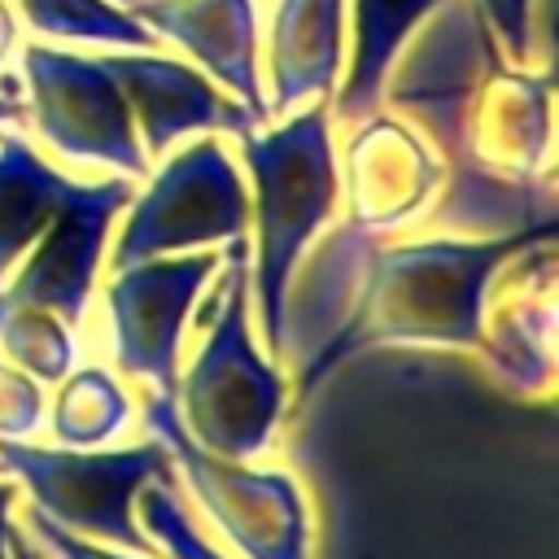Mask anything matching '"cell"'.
<instances>
[{
    "label": "cell",
    "mask_w": 559,
    "mask_h": 559,
    "mask_svg": "<svg viewBox=\"0 0 559 559\" xmlns=\"http://www.w3.org/2000/svg\"><path fill=\"white\" fill-rule=\"evenodd\" d=\"M380 96L415 114L450 162V188L428 214L432 227L485 240L555 231L550 79L502 66L472 0H441Z\"/></svg>",
    "instance_id": "1"
},
{
    "label": "cell",
    "mask_w": 559,
    "mask_h": 559,
    "mask_svg": "<svg viewBox=\"0 0 559 559\" xmlns=\"http://www.w3.org/2000/svg\"><path fill=\"white\" fill-rule=\"evenodd\" d=\"M533 240H550V231L489 240H424L389 253L367 245L349 284L341 328L319 354L306 389L336 358L384 341L485 345V284L515 249H528Z\"/></svg>",
    "instance_id": "2"
},
{
    "label": "cell",
    "mask_w": 559,
    "mask_h": 559,
    "mask_svg": "<svg viewBox=\"0 0 559 559\" xmlns=\"http://www.w3.org/2000/svg\"><path fill=\"white\" fill-rule=\"evenodd\" d=\"M258 188V306L271 362H280L284 293L301 249L336 205V157L323 109H306L275 131L240 135Z\"/></svg>",
    "instance_id": "3"
},
{
    "label": "cell",
    "mask_w": 559,
    "mask_h": 559,
    "mask_svg": "<svg viewBox=\"0 0 559 559\" xmlns=\"http://www.w3.org/2000/svg\"><path fill=\"white\" fill-rule=\"evenodd\" d=\"M245 240H227V275L223 306L210 319V336L188 367L183 384H175V411L188 437L231 463H245L266 450L271 428L284 411V376L271 358L253 349L249 314H245Z\"/></svg>",
    "instance_id": "4"
},
{
    "label": "cell",
    "mask_w": 559,
    "mask_h": 559,
    "mask_svg": "<svg viewBox=\"0 0 559 559\" xmlns=\"http://www.w3.org/2000/svg\"><path fill=\"white\" fill-rule=\"evenodd\" d=\"M0 467L31 489L35 511L66 524L70 533L118 542L131 555L157 550L135 524L140 485L170 472V454L157 437L131 450H48L26 445L22 437H0Z\"/></svg>",
    "instance_id": "5"
},
{
    "label": "cell",
    "mask_w": 559,
    "mask_h": 559,
    "mask_svg": "<svg viewBox=\"0 0 559 559\" xmlns=\"http://www.w3.org/2000/svg\"><path fill=\"white\" fill-rule=\"evenodd\" d=\"M144 424L166 445L170 467L188 480L197 502L214 515V524L236 542L249 559H310V528L306 507L284 472H249L245 463L218 459L201 450L188 428L179 424L175 397L148 393L144 397Z\"/></svg>",
    "instance_id": "6"
},
{
    "label": "cell",
    "mask_w": 559,
    "mask_h": 559,
    "mask_svg": "<svg viewBox=\"0 0 559 559\" xmlns=\"http://www.w3.org/2000/svg\"><path fill=\"white\" fill-rule=\"evenodd\" d=\"M245 223H249V197L236 175V162L227 157L223 144L201 140L153 175L148 192L135 201L114 245V271L162 253L236 240Z\"/></svg>",
    "instance_id": "7"
},
{
    "label": "cell",
    "mask_w": 559,
    "mask_h": 559,
    "mask_svg": "<svg viewBox=\"0 0 559 559\" xmlns=\"http://www.w3.org/2000/svg\"><path fill=\"white\" fill-rule=\"evenodd\" d=\"M22 74L31 87L35 127L57 153L79 157V162L118 166L131 179L144 175L148 157L135 135V118L118 83L105 74L96 57H74V52L26 44Z\"/></svg>",
    "instance_id": "8"
},
{
    "label": "cell",
    "mask_w": 559,
    "mask_h": 559,
    "mask_svg": "<svg viewBox=\"0 0 559 559\" xmlns=\"http://www.w3.org/2000/svg\"><path fill=\"white\" fill-rule=\"evenodd\" d=\"M214 266H218V253H192V258H166V262L148 258L135 266H122L105 293L118 367L135 380H148L153 393L162 397H175L183 323L201 284L214 275Z\"/></svg>",
    "instance_id": "9"
},
{
    "label": "cell",
    "mask_w": 559,
    "mask_h": 559,
    "mask_svg": "<svg viewBox=\"0 0 559 559\" xmlns=\"http://www.w3.org/2000/svg\"><path fill=\"white\" fill-rule=\"evenodd\" d=\"M131 192H135L131 179L79 183L61 205V214L48 223V231L31 245L22 275L9 288H0V310L39 306L57 314L66 328H79L96 266H100L109 218L131 201Z\"/></svg>",
    "instance_id": "10"
},
{
    "label": "cell",
    "mask_w": 559,
    "mask_h": 559,
    "mask_svg": "<svg viewBox=\"0 0 559 559\" xmlns=\"http://www.w3.org/2000/svg\"><path fill=\"white\" fill-rule=\"evenodd\" d=\"M96 61L118 83L135 127L144 131L148 153H162L170 140L201 127H218L231 135H249L258 127V118L245 105H227L214 92V83L183 61H170L144 48L131 57H96Z\"/></svg>",
    "instance_id": "11"
},
{
    "label": "cell",
    "mask_w": 559,
    "mask_h": 559,
    "mask_svg": "<svg viewBox=\"0 0 559 559\" xmlns=\"http://www.w3.org/2000/svg\"><path fill=\"white\" fill-rule=\"evenodd\" d=\"M441 183V162L424 148L406 122L367 114L349 140V218L354 227L380 236L411 218Z\"/></svg>",
    "instance_id": "12"
},
{
    "label": "cell",
    "mask_w": 559,
    "mask_h": 559,
    "mask_svg": "<svg viewBox=\"0 0 559 559\" xmlns=\"http://www.w3.org/2000/svg\"><path fill=\"white\" fill-rule=\"evenodd\" d=\"M131 17L144 22L153 35L183 44L214 79H223L245 100L258 122H266L253 0H135Z\"/></svg>",
    "instance_id": "13"
},
{
    "label": "cell",
    "mask_w": 559,
    "mask_h": 559,
    "mask_svg": "<svg viewBox=\"0 0 559 559\" xmlns=\"http://www.w3.org/2000/svg\"><path fill=\"white\" fill-rule=\"evenodd\" d=\"M341 70V0H280L271 26V114L328 96Z\"/></svg>",
    "instance_id": "14"
},
{
    "label": "cell",
    "mask_w": 559,
    "mask_h": 559,
    "mask_svg": "<svg viewBox=\"0 0 559 559\" xmlns=\"http://www.w3.org/2000/svg\"><path fill=\"white\" fill-rule=\"evenodd\" d=\"M79 183L57 175L17 135H0V284L22 253L48 231Z\"/></svg>",
    "instance_id": "15"
},
{
    "label": "cell",
    "mask_w": 559,
    "mask_h": 559,
    "mask_svg": "<svg viewBox=\"0 0 559 559\" xmlns=\"http://www.w3.org/2000/svg\"><path fill=\"white\" fill-rule=\"evenodd\" d=\"M441 0H354V66L345 87L336 92V118L362 122L384 92L389 66L402 52L406 35L437 9Z\"/></svg>",
    "instance_id": "16"
},
{
    "label": "cell",
    "mask_w": 559,
    "mask_h": 559,
    "mask_svg": "<svg viewBox=\"0 0 559 559\" xmlns=\"http://www.w3.org/2000/svg\"><path fill=\"white\" fill-rule=\"evenodd\" d=\"M127 419H131V402L109 371L83 367L70 380H61V393L52 402V432L61 445H74V450L100 445L118 437Z\"/></svg>",
    "instance_id": "17"
},
{
    "label": "cell",
    "mask_w": 559,
    "mask_h": 559,
    "mask_svg": "<svg viewBox=\"0 0 559 559\" xmlns=\"http://www.w3.org/2000/svg\"><path fill=\"white\" fill-rule=\"evenodd\" d=\"M26 22L52 39H83V44H122V48H153L157 35L109 0H17Z\"/></svg>",
    "instance_id": "18"
},
{
    "label": "cell",
    "mask_w": 559,
    "mask_h": 559,
    "mask_svg": "<svg viewBox=\"0 0 559 559\" xmlns=\"http://www.w3.org/2000/svg\"><path fill=\"white\" fill-rule=\"evenodd\" d=\"M0 345L13 358V367H22L39 384H57L74 367V336H70V328L57 314L39 310V306L0 310Z\"/></svg>",
    "instance_id": "19"
},
{
    "label": "cell",
    "mask_w": 559,
    "mask_h": 559,
    "mask_svg": "<svg viewBox=\"0 0 559 559\" xmlns=\"http://www.w3.org/2000/svg\"><path fill=\"white\" fill-rule=\"evenodd\" d=\"M140 515L148 524V533L157 542H166L170 559H223L188 520L179 493H175V476H153L148 485H140Z\"/></svg>",
    "instance_id": "20"
},
{
    "label": "cell",
    "mask_w": 559,
    "mask_h": 559,
    "mask_svg": "<svg viewBox=\"0 0 559 559\" xmlns=\"http://www.w3.org/2000/svg\"><path fill=\"white\" fill-rule=\"evenodd\" d=\"M44 415L39 380H31L22 367L0 362V437H31Z\"/></svg>",
    "instance_id": "21"
},
{
    "label": "cell",
    "mask_w": 559,
    "mask_h": 559,
    "mask_svg": "<svg viewBox=\"0 0 559 559\" xmlns=\"http://www.w3.org/2000/svg\"><path fill=\"white\" fill-rule=\"evenodd\" d=\"M485 26L498 35L507 61L528 57V0H472Z\"/></svg>",
    "instance_id": "22"
},
{
    "label": "cell",
    "mask_w": 559,
    "mask_h": 559,
    "mask_svg": "<svg viewBox=\"0 0 559 559\" xmlns=\"http://www.w3.org/2000/svg\"><path fill=\"white\" fill-rule=\"evenodd\" d=\"M26 528L57 555V559H131V555H118V550H105V546H92V542H83V537H74L66 524H57V520H48L44 511H35V507H26Z\"/></svg>",
    "instance_id": "23"
},
{
    "label": "cell",
    "mask_w": 559,
    "mask_h": 559,
    "mask_svg": "<svg viewBox=\"0 0 559 559\" xmlns=\"http://www.w3.org/2000/svg\"><path fill=\"white\" fill-rule=\"evenodd\" d=\"M9 507H13V480H0V559L9 550Z\"/></svg>",
    "instance_id": "24"
},
{
    "label": "cell",
    "mask_w": 559,
    "mask_h": 559,
    "mask_svg": "<svg viewBox=\"0 0 559 559\" xmlns=\"http://www.w3.org/2000/svg\"><path fill=\"white\" fill-rule=\"evenodd\" d=\"M4 542H9V550H13V559H39V555L31 550V542H26V537H22V533H17L13 524H9V537H4Z\"/></svg>",
    "instance_id": "25"
},
{
    "label": "cell",
    "mask_w": 559,
    "mask_h": 559,
    "mask_svg": "<svg viewBox=\"0 0 559 559\" xmlns=\"http://www.w3.org/2000/svg\"><path fill=\"white\" fill-rule=\"evenodd\" d=\"M9 48H13V17H9V9L0 4V61H4Z\"/></svg>",
    "instance_id": "26"
},
{
    "label": "cell",
    "mask_w": 559,
    "mask_h": 559,
    "mask_svg": "<svg viewBox=\"0 0 559 559\" xmlns=\"http://www.w3.org/2000/svg\"><path fill=\"white\" fill-rule=\"evenodd\" d=\"M26 118V109L17 105V100H9V96H0V122H22Z\"/></svg>",
    "instance_id": "27"
},
{
    "label": "cell",
    "mask_w": 559,
    "mask_h": 559,
    "mask_svg": "<svg viewBox=\"0 0 559 559\" xmlns=\"http://www.w3.org/2000/svg\"><path fill=\"white\" fill-rule=\"evenodd\" d=\"M131 4H135V0H131Z\"/></svg>",
    "instance_id": "28"
}]
</instances>
